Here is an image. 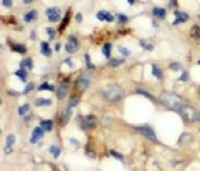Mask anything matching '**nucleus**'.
I'll return each mask as SVG.
<instances>
[{
    "instance_id": "obj_1",
    "label": "nucleus",
    "mask_w": 200,
    "mask_h": 171,
    "mask_svg": "<svg viewBox=\"0 0 200 171\" xmlns=\"http://www.w3.org/2000/svg\"><path fill=\"white\" fill-rule=\"evenodd\" d=\"M159 101L163 103V106H166L168 110L176 111V113H180L186 106V101L183 99L181 96L174 94V93H163V94H161V98H159Z\"/></svg>"
},
{
    "instance_id": "obj_2",
    "label": "nucleus",
    "mask_w": 200,
    "mask_h": 171,
    "mask_svg": "<svg viewBox=\"0 0 200 171\" xmlns=\"http://www.w3.org/2000/svg\"><path fill=\"white\" fill-rule=\"evenodd\" d=\"M101 96L108 101V103H118L123 99L125 96V91H123L122 86L118 84H104L101 87Z\"/></svg>"
},
{
    "instance_id": "obj_3",
    "label": "nucleus",
    "mask_w": 200,
    "mask_h": 171,
    "mask_svg": "<svg viewBox=\"0 0 200 171\" xmlns=\"http://www.w3.org/2000/svg\"><path fill=\"white\" fill-rule=\"evenodd\" d=\"M180 113H181V116L186 120V122H190V123L200 122V111L197 108H193V106H190V104H186Z\"/></svg>"
},
{
    "instance_id": "obj_4",
    "label": "nucleus",
    "mask_w": 200,
    "mask_h": 171,
    "mask_svg": "<svg viewBox=\"0 0 200 171\" xmlns=\"http://www.w3.org/2000/svg\"><path fill=\"white\" fill-rule=\"evenodd\" d=\"M91 79H93L91 72H82V74L79 75V79L75 81V89H77L79 93H84L89 86H91Z\"/></svg>"
},
{
    "instance_id": "obj_5",
    "label": "nucleus",
    "mask_w": 200,
    "mask_h": 171,
    "mask_svg": "<svg viewBox=\"0 0 200 171\" xmlns=\"http://www.w3.org/2000/svg\"><path fill=\"white\" fill-rule=\"evenodd\" d=\"M77 120H79V125H81V128H84V130L94 128V127H96V122H98L94 115H79Z\"/></svg>"
},
{
    "instance_id": "obj_6",
    "label": "nucleus",
    "mask_w": 200,
    "mask_h": 171,
    "mask_svg": "<svg viewBox=\"0 0 200 171\" xmlns=\"http://www.w3.org/2000/svg\"><path fill=\"white\" fill-rule=\"evenodd\" d=\"M133 130L139 132L140 135H144L145 139H149V140L157 142V137H156V134H154V130H152L151 125H137V127H133Z\"/></svg>"
},
{
    "instance_id": "obj_7",
    "label": "nucleus",
    "mask_w": 200,
    "mask_h": 171,
    "mask_svg": "<svg viewBox=\"0 0 200 171\" xmlns=\"http://www.w3.org/2000/svg\"><path fill=\"white\" fill-rule=\"evenodd\" d=\"M65 50H67V53H75V52H77V50H79V40H77V36L70 34V36L67 38Z\"/></svg>"
},
{
    "instance_id": "obj_8",
    "label": "nucleus",
    "mask_w": 200,
    "mask_h": 171,
    "mask_svg": "<svg viewBox=\"0 0 200 171\" xmlns=\"http://www.w3.org/2000/svg\"><path fill=\"white\" fill-rule=\"evenodd\" d=\"M60 17H62V12H60L58 7L46 9V19H48L50 23H56V21H60Z\"/></svg>"
},
{
    "instance_id": "obj_9",
    "label": "nucleus",
    "mask_w": 200,
    "mask_h": 171,
    "mask_svg": "<svg viewBox=\"0 0 200 171\" xmlns=\"http://www.w3.org/2000/svg\"><path fill=\"white\" fill-rule=\"evenodd\" d=\"M43 135H44L43 127H41V125H38L36 128L33 130V135H31V140H29V142H31V144H38V142L41 140V137H43Z\"/></svg>"
},
{
    "instance_id": "obj_10",
    "label": "nucleus",
    "mask_w": 200,
    "mask_h": 171,
    "mask_svg": "<svg viewBox=\"0 0 200 171\" xmlns=\"http://www.w3.org/2000/svg\"><path fill=\"white\" fill-rule=\"evenodd\" d=\"M96 17L99 19V21H104V23H113L116 19V15H113L111 12H108V10H99L96 14Z\"/></svg>"
},
{
    "instance_id": "obj_11",
    "label": "nucleus",
    "mask_w": 200,
    "mask_h": 171,
    "mask_svg": "<svg viewBox=\"0 0 200 171\" xmlns=\"http://www.w3.org/2000/svg\"><path fill=\"white\" fill-rule=\"evenodd\" d=\"M190 15L186 14V12H181V10H174V21L173 24L174 26H178V24H181V23H186L188 21Z\"/></svg>"
},
{
    "instance_id": "obj_12",
    "label": "nucleus",
    "mask_w": 200,
    "mask_h": 171,
    "mask_svg": "<svg viewBox=\"0 0 200 171\" xmlns=\"http://www.w3.org/2000/svg\"><path fill=\"white\" fill-rule=\"evenodd\" d=\"M56 98L58 99H65L67 93H69V82H62V84H58V87H56Z\"/></svg>"
},
{
    "instance_id": "obj_13",
    "label": "nucleus",
    "mask_w": 200,
    "mask_h": 171,
    "mask_svg": "<svg viewBox=\"0 0 200 171\" xmlns=\"http://www.w3.org/2000/svg\"><path fill=\"white\" fill-rule=\"evenodd\" d=\"M9 48L15 53H26L27 52L26 45H21V43H15V41H10V43H9Z\"/></svg>"
},
{
    "instance_id": "obj_14",
    "label": "nucleus",
    "mask_w": 200,
    "mask_h": 171,
    "mask_svg": "<svg viewBox=\"0 0 200 171\" xmlns=\"http://www.w3.org/2000/svg\"><path fill=\"white\" fill-rule=\"evenodd\" d=\"M135 94H140V96H144V98H147L149 101H152V103H157V99H156V96L152 93H149V91H145V89H142V87H139V89H135Z\"/></svg>"
},
{
    "instance_id": "obj_15",
    "label": "nucleus",
    "mask_w": 200,
    "mask_h": 171,
    "mask_svg": "<svg viewBox=\"0 0 200 171\" xmlns=\"http://www.w3.org/2000/svg\"><path fill=\"white\" fill-rule=\"evenodd\" d=\"M36 17H38V12L36 10H29V12H26V14L22 15V21L27 24V23H33Z\"/></svg>"
},
{
    "instance_id": "obj_16",
    "label": "nucleus",
    "mask_w": 200,
    "mask_h": 171,
    "mask_svg": "<svg viewBox=\"0 0 200 171\" xmlns=\"http://www.w3.org/2000/svg\"><path fill=\"white\" fill-rule=\"evenodd\" d=\"M152 15H154L156 19H164V17H166V9L154 7V9H152Z\"/></svg>"
},
{
    "instance_id": "obj_17",
    "label": "nucleus",
    "mask_w": 200,
    "mask_h": 171,
    "mask_svg": "<svg viewBox=\"0 0 200 171\" xmlns=\"http://www.w3.org/2000/svg\"><path fill=\"white\" fill-rule=\"evenodd\" d=\"M70 116H72V108H69V106H67V108L62 111V120H60V123H62V125H65V123L70 120Z\"/></svg>"
},
{
    "instance_id": "obj_18",
    "label": "nucleus",
    "mask_w": 200,
    "mask_h": 171,
    "mask_svg": "<svg viewBox=\"0 0 200 171\" xmlns=\"http://www.w3.org/2000/svg\"><path fill=\"white\" fill-rule=\"evenodd\" d=\"M40 46H41V53H43L44 56H50V55L53 53L52 48H50V43H46V41H41Z\"/></svg>"
},
{
    "instance_id": "obj_19",
    "label": "nucleus",
    "mask_w": 200,
    "mask_h": 171,
    "mask_svg": "<svg viewBox=\"0 0 200 171\" xmlns=\"http://www.w3.org/2000/svg\"><path fill=\"white\" fill-rule=\"evenodd\" d=\"M40 125L43 127V130H44V132H52V130H53V127H55V125H53V120H41Z\"/></svg>"
},
{
    "instance_id": "obj_20",
    "label": "nucleus",
    "mask_w": 200,
    "mask_h": 171,
    "mask_svg": "<svg viewBox=\"0 0 200 171\" xmlns=\"http://www.w3.org/2000/svg\"><path fill=\"white\" fill-rule=\"evenodd\" d=\"M34 104L36 106H50L52 99H48V98H38V99H34Z\"/></svg>"
},
{
    "instance_id": "obj_21",
    "label": "nucleus",
    "mask_w": 200,
    "mask_h": 171,
    "mask_svg": "<svg viewBox=\"0 0 200 171\" xmlns=\"http://www.w3.org/2000/svg\"><path fill=\"white\" fill-rule=\"evenodd\" d=\"M38 89H40V91H52V93H53V91H56V87H55V86H52L50 82H43V84L38 86Z\"/></svg>"
},
{
    "instance_id": "obj_22",
    "label": "nucleus",
    "mask_w": 200,
    "mask_h": 171,
    "mask_svg": "<svg viewBox=\"0 0 200 171\" xmlns=\"http://www.w3.org/2000/svg\"><path fill=\"white\" fill-rule=\"evenodd\" d=\"M14 142H15V135H14V134L7 135V147H5V152H10V151H12V145H14Z\"/></svg>"
},
{
    "instance_id": "obj_23",
    "label": "nucleus",
    "mask_w": 200,
    "mask_h": 171,
    "mask_svg": "<svg viewBox=\"0 0 200 171\" xmlns=\"http://www.w3.org/2000/svg\"><path fill=\"white\" fill-rule=\"evenodd\" d=\"M21 69H24V70H31V69H33V60H31V58H24L21 62Z\"/></svg>"
},
{
    "instance_id": "obj_24",
    "label": "nucleus",
    "mask_w": 200,
    "mask_h": 171,
    "mask_svg": "<svg viewBox=\"0 0 200 171\" xmlns=\"http://www.w3.org/2000/svg\"><path fill=\"white\" fill-rule=\"evenodd\" d=\"M50 156H52V157H55V159L60 156V145L53 144L52 147H50Z\"/></svg>"
},
{
    "instance_id": "obj_25",
    "label": "nucleus",
    "mask_w": 200,
    "mask_h": 171,
    "mask_svg": "<svg viewBox=\"0 0 200 171\" xmlns=\"http://www.w3.org/2000/svg\"><path fill=\"white\" fill-rule=\"evenodd\" d=\"M123 62H125V58H110L108 60V65H110V67H118Z\"/></svg>"
},
{
    "instance_id": "obj_26",
    "label": "nucleus",
    "mask_w": 200,
    "mask_h": 171,
    "mask_svg": "<svg viewBox=\"0 0 200 171\" xmlns=\"http://www.w3.org/2000/svg\"><path fill=\"white\" fill-rule=\"evenodd\" d=\"M111 50H113V46H111V43H106V45L103 46V55L106 56L108 60L111 58Z\"/></svg>"
},
{
    "instance_id": "obj_27",
    "label": "nucleus",
    "mask_w": 200,
    "mask_h": 171,
    "mask_svg": "<svg viewBox=\"0 0 200 171\" xmlns=\"http://www.w3.org/2000/svg\"><path fill=\"white\" fill-rule=\"evenodd\" d=\"M15 75H17V77L21 79L22 82L27 81V70H24V69H19V70H15Z\"/></svg>"
},
{
    "instance_id": "obj_28",
    "label": "nucleus",
    "mask_w": 200,
    "mask_h": 171,
    "mask_svg": "<svg viewBox=\"0 0 200 171\" xmlns=\"http://www.w3.org/2000/svg\"><path fill=\"white\" fill-rule=\"evenodd\" d=\"M193 140V135L192 134H183L181 137H180V144H188V142Z\"/></svg>"
},
{
    "instance_id": "obj_29",
    "label": "nucleus",
    "mask_w": 200,
    "mask_h": 171,
    "mask_svg": "<svg viewBox=\"0 0 200 171\" xmlns=\"http://www.w3.org/2000/svg\"><path fill=\"white\" fill-rule=\"evenodd\" d=\"M27 113H29V104H22V106H19V115L21 116H26Z\"/></svg>"
},
{
    "instance_id": "obj_30",
    "label": "nucleus",
    "mask_w": 200,
    "mask_h": 171,
    "mask_svg": "<svg viewBox=\"0 0 200 171\" xmlns=\"http://www.w3.org/2000/svg\"><path fill=\"white\" fill-rule=\"evenodd\" d=\"M152 74H154L157 79H163V70H161L157 65H152Z\"/></svg>"
},
{
    "instance_id": "obj_31",
    "label": "nucleus",
    "mask_w": 200,
    "mask_h": 171,
    "mask_svg": "<svg viewBox=\"0 0 200 171\" xmlns=\"http://www.w3.org/2000/svg\"><path fill=\"white\" fill-rule=\"evenodd\" d=\"M69 21H70V12H67V17L62 21V24H60V31H63L67 27V24H69Z\"/></svg>"
},
{
    "instance_id": "obj_32",
    "label": "nucleus",
    "mask_w": 200,
    "mask_h": 171,
    "mask_svg": "<svg viewBox=\"0 0 200 171\" xmlns=\"http://www.w3.org/2000/svg\"><path fill=\"white\" fill-rule=\"evenodd\" d=\"M116 21H118L120 24H125L127 21H128V15H127V14H118V15H116Z\"/></svg>"
},
{
    "instance_id": "obj_33",
    "label": "nucleus",
    "mask_w": 200,
    "mask_h": 171,
    "mask_svg": "<svg viewBox=\"0 0 200 171\" xmlns=\"http://www.w3.org/2000/svg\"><path fill=\"white\" fill-rule=\"evenodd\" d=\"M33 89H34V84H33V82H27V84H26V87H24V91H22V93H24V94H27V93H31Z\"/></svg>"
},
{
    "instance_id": "obj_34",
    "label": "nucleus",
    "mask_w": 200,
    "mask_h": 171,
    "mask_svg": "<svg viewBox=\"0 0 200 171\" xmlns=\"http://www.w3.org/2000/svg\"><path fill=\"white\" fill-rule=\"evenodd\" d=\"M77 103H79V98H77V96L70 98V103H69V108H74V106H77Z\"/></svg>"
},
{
    "instance_id": "obj_35",
    "label": "nucleus",
    "mask_w": 200,
    "mask_h": 171,
    "mask_svg": "<svg viewBox=\"0 0 200 171\" xmlns=\"http://www.w3.org/2000/svg\"><path fill=\"white\" fill-rule=\"evenodd\" d=\"M192 34L195 38H200V26H193L192 27Z\"/></svg>"
},
{
    "instance_id": "obj_36",
    "label": "nucleus",
    "mask_w": 200,
    "mask_h": 171,
    "mask_svg": "<svg viewBox=\"0 0 200 171\" xmlns=\"http://www.w3.org/2000/svg\"><path fill=\"white\" fill-rule=\"evenodd\" d=\"M110 154H111V156H113V157H115V159H118V161H123V156H122V154H120V152H116V151H110Z\"/></svg>"
},
{
    "instance_id": "obj_37",
    "label": "nucleus",
    "mask_w": 200,
    "mask_h": 171,
    "mask_svg": "<svg viewBox=\"0 0 200 171\" xmlns=\"http://www.w3.org/2000/svg\"><path fill=\"white\" fill-rule=\"evenodd\" d=\"M44 31H46V34H48L50 38H55V34H56V31L53 29V27H46Z\"/></svg>"
},
{
    "instance_id": "obj_38",
    "label": "nucleus",
    "mask_w": 200,
    "mask_h": 171,
    "mask_svg": "<svg viewBox=\"0 0 200 171\" xmlns=\"http://www.w3.org/2000/svg\"><path fill=\"white\" fill-rule=\"evenodd\" d=\"M140 43H142V48H144V50H152V48H154L151 43H147V41H144V40H142Z\"/></svg>"
},
{
    "instance_id": "obj_39",
    "label": "nucleus",
    "mask_w": 200,
    "mask_h": 171,
    "mask_svg": "<svg viewBox=\"0 0 200 171\" xmlns=\"http://www.w3.org/2000/svg\"><path fill=\"white\" fill-rule=\"evenodd\" d=\"M169 69H171V70H181V65H180V63H178V62H176V63L173 62V63H171V65H169Z\"/></svg>"
},
{
    "instance_id": "obj_40",
    "label": "nucleus",
    "mask_w": 200,
    "mask_h": 171,
    "mask_svg": "<svg viewBox=\"0 0 200 171\" xmlns=\"http://www.w3.org/2000/svg\"><path fill=\"white\" fill-rule=\"evenodd\" d=\"M84 58H85V63H87V67H89V69H94L93 62H91V56H89V55H85Z\"/></svg>"
},
{
    "instance_id": "obj_41",
    "label": "nucleus",
    "mask_w": 200,
    "mask_h": 171,
    "mask_svg": "<svg viewBox=\"0 0 200 171\" xmlns=\"http://www.w3.org/2000/svg\"><path fill=\"white\" fill-rule=\"evenodd\" d=\"M2 4H4V7H12L14 5V0H2Z\"/></svg>"
},
{
    "instance_id": "obj_42",
    "label": "nucleus",
    "mask_w": 200,
    "mask_h": 171,
    "mask_svg": "<svg viewBox=\"0 0 200 171\" xmlns=\"http://www.w3.org/2000/svg\"><path fill=\"white\" fill-rule=\"evenodd\" d=\"M120 53H122L123 56H128V55H130V52H128L127 48H123V46H120Z\"/></svg>"
},
{
    "instance_id": "obj_43",
    "label": "nucleus",
    "mask_w": 200,
    "mask_h": 171,
    "mask_svg": "<svg viewBox=\"0 0 200 171\" xmlns=\"http://www.w3.org/2000/svg\"><path fill=\"white\" fill-rule=\"evenodd\" d=\"M82 19H84V17H82V14H77V15H75V21H77V23H82Z\"/></svg>"
},
{
    "instance_id": "obj_44",
    "label": "nucleus",
    "mask_w": 200,
    "mask_h": 171,
    "mask_svg": "<svg viewBox=\"0 0 200 171\" xmlns=\"http://www.w3.org/2000/svg\"><path fill=\"white\" fill-rule=\"evenodd\" d=\"M186 79H188V74H186V72H183V74H181V81H186Z\"/></svg>"
},
{
    "instance_id": "obj_45",
    "label": "nucleus",
    "mask_w": 200,
    "mask_h": 171,
    "mask_svg": "<svg viewBox=\"0 0 200 171\" xmlns=\"http://www.w3.org/2000/svg\"><path fill=\"white\" fill-rule=\"evenodd\" d=\"M22 2H24V4H26V5H27V4H33L34 0H22Z\"/></svg>"
},
{
    "instance_id": "obj_46",
    "label": "nucleus",
    "mask_w": 200,
    "mask_h": 171,
    "mask_svg": "<svg viewBox=\"0 0 200 171\" xmlns=\"http://www.w3.org/2000/svg\"><path fill=\"white\" fill-rule=\"evenodd\" d=\"M128 4H133V0H128Z\"/></svg>"
},
{
    "instance_id": "obj_47",
    "label": "nucleus",
    "mask_w": 200,
    "mask_h": 171,
    "mask_svg": "<svg viewBox=\"0 0 200 171\" xmlns=\"http://www.w3.org/2000/svg\"><path fill=\"white\" fill-rule=\"evenodd\" d=\"M198 65H200V60H198Z\"/></svg>"
}]
</instances>
